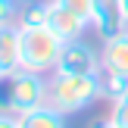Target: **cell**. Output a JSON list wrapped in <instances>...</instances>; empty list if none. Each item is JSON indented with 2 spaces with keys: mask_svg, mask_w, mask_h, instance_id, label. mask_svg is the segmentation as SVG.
Wrapping results in <instances>:
<instances>
[{
  "mask_svg": "<svg viewBox=\"0 0 128 128\" xmlns=\"http://www.w3.org/2000/svg\"><path fill=\"white\" fill-rule=\"evenodd\" d=\"M103 100L100 75H75V72H50L47 75V103L62 116L88 110L91 103Z\"/></svg>",
  "mask_w": 128,
  "mask_h": 128,
  "instance_id": "1",
  "label": "cell"
},
{
  "mask_svg": "<svg viewBox=\"0 0 128 128\" xmlns=\"http://www.w3.org/2000/svg\"><path fill=\"white\" fill-rule=\"evenodd\" d=\"M44 103H47V75L19 69V72L0 78V112L22 116V112L38 110Z\"/></svg>",
  "mask_w": 128,
  "mask_h": 128,
  "instance_id": "2",
  "label": "cell"
},
{
  "mask_svg": "<svg viewBox=\"0 0 128 128\" xmlns=\"http://www.w3.org/2000/svg\"><path fill=\"white\" fill-rule=\"evenodd\" d=\"M66 41L56 38L47 25L41 28H22V69L38 75H50L60 66V56Z\"/></svg>",
  "mask_w": 128,
  "mask_h": 128,
  "instance_id": "3",
  "label": "cell"
},
{
  "mask_svg": "<svg viewBox=\"0 0 128 128\" xmlns=\"http://www.w3.org/2000/svg\"><path fill=\"white\" fill-rule=\"evenodd\" d=\"M56 72H75V75H100L103 72V62H100V50L94 44H88L84 38L78 41H69L62 47L60 66Z\"/></svg>",
  "mask_w": 128,
  "mask_h": 128,
  "instance_id": "4",
  "label": "cell"
},
{
  "mask_svg": "<svg viewBox=\"0 0 128 128\" xmlns=\"http://www.w3.org/2000/svg\"><path fill=\"white\" fill-rule=\"evenodd\" d=\"M91 28H94V34H97L100 41H110V38L122 34L128 28L125 12H122V0H97V3H94Z\"/></svg>",
  "mask_w": 128,
  "mask_h": 128,
  "instance_id": "5",
  "label": "cell"
},
{
  "mask_svg": "<svg viewBox=\"0 0 128 128\" xmlns=\"http://www.w3.org/2000/svg\"><path fill=\"white\" fill-rule=\"evenodd\" d=\"M47 28L53 31L56 38H62V41H78V38H84V31L91 28V22L88 19H81L78 12L66 10L62 3H56V0H50V12H47Z\"/></svg>",
  "mask_w": 128,
  "mask_h": 128,
  "instance_id": "6",
  "label": "cell"
},
{
  "mask_svg": "<svg viewBox=\"0 0 128 128\" xmlns=\"http://www.w3.org/2000/svg\"><path fill=\"white\" fill-rule=\"evenodd\" d=\"M22 69V28L16 22L0 28V78Z\"/></svg>",
  "mask_w": 128,
  "mask_h": 128,
  "instance_id": "7",
  "label": "cell"
},
{
  "mask_svg": "<svg viewBox=\"0 0 128 128\" xmlns=\"http://www.w3.org/2000/svg\"><path fill=\"white\" fill-rule=\"evenodd\" d=\"M100 62H103V72L128 75V28L122 34L103 41V47H100Z\"/></svg>",
  "mask_w": 128,
  "mask_h": 128,
  "instance_id": "8",
  "label": "cell"
},
{
  "mask_svg": "<svg viewBox=\"0 0 128 128\" xmlns=\"http://www.w3.org/2000/svg\"><path fill=\"white\" fill-rule=\"evenodd\" d=\"M19 125L22 128H66V116L60 110H53L50 103L38 106V110H28L19 116Z\"/></svg>",
  "mask_w": 128,
  "mask_h": 128,
  "instance_id": "9",
  "label": "cell"
},
{
  "mask_svg": "<svg viewBox=\"0 0 128 128\" xmlns=\"http://www.w3.org/2000/svg\"><path fill=\"white\" fill-rule=\"evenodd\" d=\"M47 12H50V0H25V3H19L16 25L19 28H41V25H47Z\"/></svg>",
  "mask_w": 128,
  "mask_h": 128,
  "instance_id": "10",
  "label": "cell"
},
{
  "mask_svg": "<svg viewBox=\"0 0 128 128\" xmlns=\"http://www.w3.org/2000/svg\"><path fill=\"white\" fill-rule=\"evenodd\" d=\"M100 81H103V100L119 103V100L128 97V75H119V72H100Z\"/></svg>",
  "mask_w": 128,
  "mask_h": 128,
  "instance_id": "11",
  "label": "cell"
},
{
  "mask_svg": "<svg viewBox=\"0 0 128 128\" xmlns=\"http://www.w3.org/2000/svg\"><path fill=\"white\" fill-rule=\"evenodd\" d=\"M56 3H62L66 10L78 12L81 19H88V22H91V19H94V3H97V0H56Z\"/></svg>",
  "mask_w": 128,
  "mask_h": 128,
  "instance_id": "12",
  "label": "cell"
},
{
  "mask_svg": "<svg viewBox=\"0 0 128 128\" xmlns=\"http://www.w3.org/2000/svg\"><path fill=\"white\" fill-rule=\"evenodd\" d=\"M16 16H19V0H0V28L12 25Z\"/></svg>",
  "mask_w": 128,
  "mask_h": 128,
  "instance_id": "13",
  "label": "cell"
},
{
  "mask_svg": "<svg viewBox=\"0 0 128 128\" xmlns=\"http://www.w3.org/2000/svg\"><path fill=\"white\" fill-rule=\"evenodd\" d=\"M110 119H112L119 128H128V97H125V100H119V103H112Z\"/></svg>",
  "mask_w": 128,
  "mask_h": 128,
  "instance_id": "14",
  "label": "cell"
},
{
  "mask_svg": "<svg viewBox=\"0 0 128 128\" xmlns=\"http://www.w3.org/2000/svg\"><path fill=\"white\" fill-rule=\"evenodd\" d=\"M0 128H22L16 112H0Z\"/></svg>",
  "mask_w": 128,
  "mask_h": 128,
  "instance_id": "15",
  "label": "cell"
},
{
  "mask_svg": "<svg viewBox=\"0 0 128 128\" xmlns=\"http://www.w3.org/2000/svg\"><path fill=\"white\" fill-rule=\"evenodd\" d=\"M88 128H119L116 122H112V119L110 116H106V119H97V122H91V125H88Z\"/></svg>",
  "mask_w": 128,
  "mask_h": 128,
  "instance_id": "16",
  "label": "cell"
},
{
  "mask_svg": "<svg viewBox=\"0 0 128 128\" xmlns=\"http://www.w3.org/2000/svg\"><path fill=\"white\" fill-rule=\"evenodd\" d=\"M122 12H125V22H128V0H122Z\"/></svg>",
  "mask_w": 128,
  "mask_h": 128,
  "instance_id": "17",
  "label": "cell"
},
{
  "mask_svg": "<svg viewBox=\"0 0 128 128\" xmlns=\"http://www.w3.org/2000/svg\"><path fill=\"white\" fill-rule=\"evenodd\" d=\"M19 3H25V0H19Z\"/></svg>",
  "mask_w": 128,
  "mask_h": 128,
  "instance_id": "18",
  "label": "cell"
}]
</instances>
